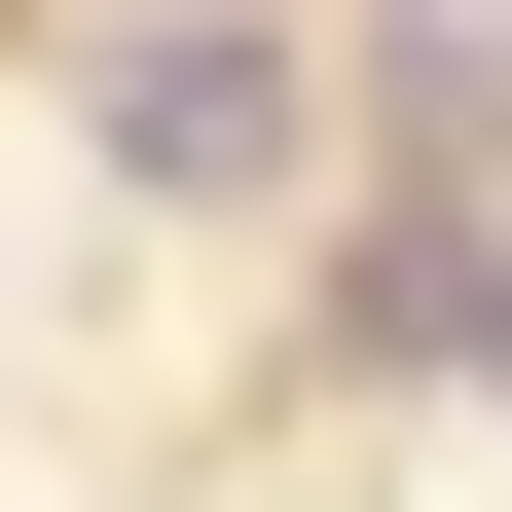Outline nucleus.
Returning a JSON list of instances; mask_svg holds the SVG:
<instances>
[{"mask_svg": "<svg viewBox=\"0 0 512 512\" xmlns=\"http://www.w3.org/2000/svg\"><path fill=\"white\" fill-rule=\"evenodd\" d=\"M74 147L147 183V220H293V183H330V74H293L256 0H147V37L74 74Z\"/></svg>", "mask_w": 512, "mask_h": 512, "instance_id": "1", "label": "nucleus"}, {"mask_svg": "<svg viewBox=\"0 0 512 512\" xmlns=\"http://www.w3.org/2000/svg\"><path fill=\"white\" fill-rule=\"evenodd\" d=\"M476 403H512V293H476Z\"/></svg>", "mask_w": 512, "mask_h": 512, "instance_id": "2", "label": "nucleus"}]
</instances>
